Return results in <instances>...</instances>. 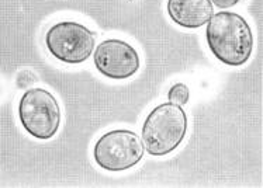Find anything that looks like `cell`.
I'll return each instance as SVG.
<instances>
[{
  "instance_id": "1",
  "label": "cell",
  "mask_w": 263,
  "mask_h": 188,
  "mask_svg": "<svg viewBox=\"0 0 263 188\" xmlns=\"http://www.w3.org/2000/svg\"><path fill=\"white\" fill-rule=\"evenodd\" d=\"M205 38L211 54L227 66H242L252 55V30L238 13L220 11L211 17L205 28Z\"/></svg>"
},
{
  "instance_id": "2",
  "label": "cell",
  "mask_w": 263,
  "mask_h": 188,
  "mask_svg": "<svg viewBox=\"0 0 263 188\" xmlns=\"http://www.w3.org/2000/svg\"><path fill=\"white\" fill-rule=\"evenodd\" d=\"M187 132V115L180 106L163 102L142 125V143L151 156H166L180 145Z\"/></svg>"
},
{
  "instance_id": "3",
  "label": "cell",
  "mask_w": 263,
  "mask_h": 188,
  "mask_svg": "<svg viewBox=\"0 0 263 188\" xmlns=\"http://www.w3.org/2000/svg\"><path fill=\"white\" fill-rule=\"evenodd\" d=\"M145 146L134 131L114 129L102 135L93 148L97 166L107 172H124L138 164Z\"/></svg>"
},
{
  "instance_id": "4",
  "label": "cell",
  "mask_w": 263,
  "mask_h": 188,
  "mask_svg": "<svg viewBox=\"0 0 263 188\" xmlns=\"http://www.w3.org/2000/svg\"><path fill=\"white\" fill-rule=\"evenodd\" d=\"M18 118L23 128L37 139H51L59 129L61 108L48 90L30 89L18 102Z\"/></svg>"
},
{
  "instance_id": "5",
  "label": "cell",
  "mask_w": 263,
  "mask_h": 188,
  "mask_svg": "<svg viewBox=\"0 0 263 188\" xmlns=\"http://www.w3.org/2000/svg\"><path fill=\"white\" fill-rule=\"evenodd\" d=\"M45 45L55 59L64 64L85 62L95 49V34L76 22L54 24L45 34Z\"/></svg>"
},
{
  "instance_id": "6",
  "label": "cell",
  "mask_w": 263,
  "mask_h": 188,
  "mask_svg": "<svg viewBox=\"0 0 263 188\" xmlns=\"http://www.w3.org/2000/svg\"><path fill=\"white\" fill-rule=\"evenodd\" d=\"M93 59L96 69L113 80L128 79L140 69V56L134 47L116 38L99 44Z\"/></svg>"
},
{
  "instance_id": "7",
  "label": "cell",
  "mask_w": 263,
  "mask_h": 188,
  "mask_svg": "<svg viewBox=\"0 0 263 188\" xmlns=\"http://www.w3.org/2000/svg\"><path fill=\"white\" fill-rule=\"evenodd\" d=\"M166 10L177 26L200 28L214 16L211 0H167Z\"/></svg>"
},
{
  "instance_id": "8",
  "label": "cell",
  "mask_w": 263,
  "mask_h": 188,
  "mask_svg": "<svg viewBox=\"0 0 263 188\" xmlns=\"http://www.w3.org/2000/svg\"><path fill=\"white\" fill-rule=\"evenodd\" d=\"M190 98V92H189V87L184 83H176L173 85L169 92H167V100L169 102L177 104V106H186Z\"/></svg>"
},
{
  "instance_id": "9",
  "label": "cell",
  "mask_w": 263,
  "mask_h": 188,
  "mask_svg": "<svg viewBox=\"0 0 263 188\" xmlns=\"http://www.w3.org/2000/svg\"><path fill=\"white\" fill-rule=\"evenodd\" d=\"M239 0H211V3H214L217 7L220 9H228V7H232L235 6Z\"/></svg>"
}]
</instances>
